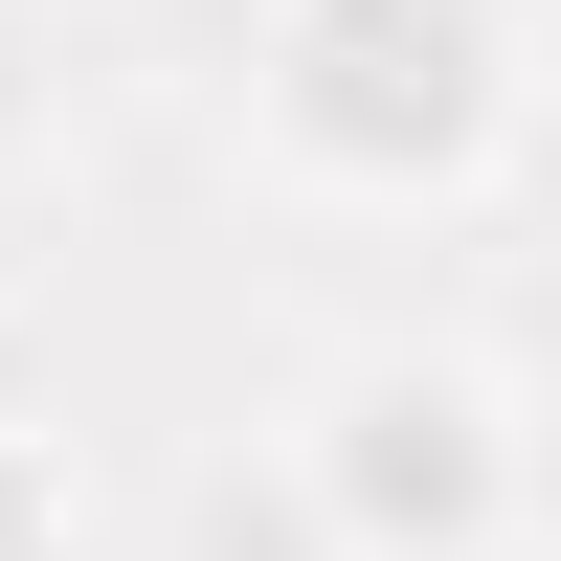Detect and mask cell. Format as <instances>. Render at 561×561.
Here are the masks:
<instances>
[{
  "label": "cell",
  "mask_w": 561,
  "mask_h": 561,
  "mask_svg": "<svg viewBox=\"0 0 561 561\" xmlns=\"http://www.w3.org/2000/svg\"><path fill=\"white\" fill-rule=\"evenodd\" d=\"M293 494L337 561H494L517 539V382L494 359H337L293 427Z\"/></svg>",
  "instance_id": "obj_2"
},
{
  "label": "cell",
  "mask_w": 561,
  "mask_h": 561,
  "mask_svg": "<svg viewBox=\"0 0 561 561\" xmlns=\"http://www.w3.org/2000/svg\"><path fill=\"white\" fill-rule=\"evenodd\" d=\"M0 561H68V427L0 404Z\"/></svg>",
  "instance_id": "obj_4"
},
{
  "label": "cell",
  "mask_w": 561,
  "mask_h": 561,
  "mask_svg": "<svg viewBox=\"0 0 561 561\" xmlns=\"http://www.w3.org/2000/svg\"><path fill=\"white\" fill-rule=\"evenodd\" d=\"M203 561H337V517H314L293 494V449H270V472H203V517H180Z\"/></svg>",
  "instance_id": "obj_3"
},
{
  "label": "cell",
  "mask_w": 561,
  "mask_h": 561,
  "mask_svg": "<svg viewBox=\"0 0 561 561\" xmlns=\"http://www.w3.org/2000/svg\"><path fill=\"white\" fill-rule=\"evenodd\" d=\"M45 135V45H23V0H0V158Z\"/></svg>",
  "instance_id": "obj_5"
},
{
  "label": "cell",
  "mask_w": 561,
  "mask_h": 561,
  "mask_svg": "<svg viewBox=\"0 0 561 561\" xmlns=\"http://www.w3.org/2000/svg\"><path fill=\"white\" fill-rule=\"evenodd\" d=\"M517 517H561V427H539V404H517Z\"/></svg>",
  "instance_id": "obj_6"
},
{
  "label": "cell",
  "mask_w": 561,
  "mask_h": 561,
  "mask_svg": "<svg viewBox=\"0 0 561 561\" xmlns=\"http://www.w3.org/2000/svg\"><path fill=\"white\" fill-rule=\"evenodd\" d=\"M248 135L314 203H494V158H517V23L494 0H270Z\"/></svg>",
  "instance_id": "obj_1"
}]
</instances>
